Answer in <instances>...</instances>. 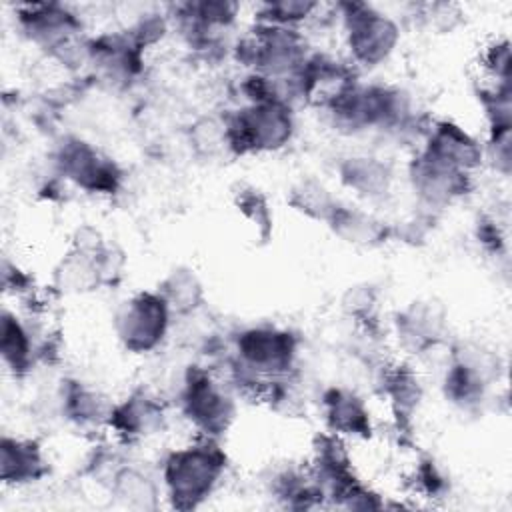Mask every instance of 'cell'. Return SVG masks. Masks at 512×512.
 <instances>
[{"mask_svg": "<svg viewBox=\"0 0 512 512\" xmlns=\"http://www.w3.org/2000/svg\"><path fill=\"white\" fill-rule=\"evenodd\" d=\"M414 486L426 496H438L446 490V476L432 458H422L414 470Z\"/></svg>", "mask_w": 512, "mask_h": 512, "instance_id": "cell-32", "label": "cell"}, {"mask_svg": "<svg viewBox=\"0 0 512 512\" xmlns=\"http://www.w3.org/2000/svg\"><path fill=\"white\" fill-rule=\"evenodd\" d=\"M102 286L96 254H84L74 248L52 270V290L60 296H76Z\"/></svg>", "mask_w": 512, "mask_h": 512, "instance_id": "cell-21", "label": "cell"}, {"mask_svg": "<svg viewBox=\"0 0 512 512\" xmlns=\"http://www.w3.org/2000/svg\"><path fill=\"white\" fill-rule=\"evenodd\" d=\"M342 312L358 322L366 332L372 330V322L376 320V308H378V294L376 288L370 284H358L350 286L340 300Z\"/></svg>", "mask_w": 512, "mask_h": 512, "instance_id": "cell-29", "label": "cell"}, {"mask_svg": "<svg viewBox=\"0 0 512 512\" xmlns=\"http://www.w3.org/2000/svg\"><path fill=\"white\" fill-rule=\"evenodd\" d=\"M52 162L58 176L88 194L110 196L122 186L124 174L120 166L82 138H62L54 150Z\"/></svg>", "mask_w": 512, "mask_h": 512, "instance_id": "cell-7", "label": "cell"}, {"mask_svg": "<svg viewBox=\"0 0 512 512\" xmlns=\"http://www.w3.org/2000/svg\"><path fill=\"white\" fill-rule=\"evenodd\" d=\"M340 182L356 196L380 200L390 192L392 168L376 156H348L338 164Z\"/></svg>", "mask_w": 512, "mask_h": 512, "instance_id": "cell-19", "label": "cell"}, {"mask_svg": "<svg viewBox=\"0 0 512 512\" xmlns=\"http://www.w3.org/2000/svg\"><path fill=\"white\" fill-rule=\"evenodd\" d=\"M188 142L198 158L216 160L224 156H234L230 132L224 114H206L196 118L188 128Z\"/></svg>", "mask_w": 512, "mask_h": 512, "instance_id": "cell-25", "label": "cell"}, {"mask_svg": "<svg viewBox=\"0 0 512 512\" xmlns=\"http://www.w3.org/2000/svg\"><path fill=\"white\" fill-rule=\"evenodd\" d=\"M378 386L380 394L384 396L394 414L396 428L400 430L408 426L424 398V388L418 372L410 364L384 366Z\"/></svg>", "mask_w": 512, "mask_h": 512, "instance_id": "cell-16", "label": "cell"}, {"mask_svg": "<svg viewBox=\"0 0 512 512\" xmlns=\"http://www.w3.org/2000/svg\"><path fill=\"white\" fill-rule=\"evenodd\" d=\"M226 384L206 366H190L184 372L178 402L200 438L218 440L234 420L236 404Z\"/></svg>", "mask_w": 512, "mask_h": 512, "instance_id": "cell-5", "label": "cell"}, {"mask_svg": "<svg viewBox=\"0 0 512 512\" xmlns=\"http://www.w3.org/2000/svg\"><path fill=\"white\" fill-rule=\"evenodd\" d=\"M226 470V454L212 438L172 450L162 466V480L172 506L190 510L200 506L218 486Z\"/></svg>", "mask_w": 512, "mask_h": 512, "instance_id": "cell-2", "label": "cell"}, {"mask_svg": "<svg viewBox=\"0 0 512 512\" xmlns=\"http://www.w3.org/2000/svg\"><path fill=\"white\" fill-rule=\"evenodd\" d=\"M158 294L168 304L172 316H190L204 304V286L188 266H178L158 284Z\"/></svg>", "mask_w": 512, "mask_h": 512, "instance_id": "cell-23", "label": "cell"}, {"mask_svg": "<svg viewBox=\"0 0 512 512\" xmlns=\"http://www.w3.org/2000/svg\"><path fill=\"white\" fill-rule=\"evenodd\" d=\"M326 428L342 438H370L372 418L366 402L350 388L332 386L320 398Z\"/></svg>", "mask_w": 512, "mask_h": 512, "instance_id": "cell-15", "label": "cell"}, {"mask_svg": "<svg viewBox=\"0 0 512 512\" xmlns=\"http://www.w3.org/2000/svg\"><path fill=\"white\" fill-rule=\"evenodd\" d=\"M408 180L424 208H444L470 192L472 180L468 172L446 166L418 152L408 166Z\"/></svg>", "mask_w": 512, "mask_h": 512, "instance_id": "cell-10", "label": "cell"}, {"mask_svg": "<svg viewBox=\"0 0 512 512\" xmlns=\"http://www.w3.org/2000/svg\"><path fill=\"white\" fill-rule=\"evenodd\" d=\"M164 404L146 390H134L122 402L112 404L108 428L122 442H138L150 438L164 428Z\"/></svg>", "mask_w": 512, "mask_h": 512, "instance_id": "cell-14", "label": "cell"}, {"mask_svg": "<svg viewBox=\"0 0 512 512\" xmlns=\"http://www.w3.org/2000/svg\"><path fill=\"white\" fill-rule=\"evenodd\" d=\"M172 312L158 290L138 292L116 310L114 330L120 344L134 354L156 350L168 334Z\"/></svg>", "mask_w": 512, "mask_h": 512, "instance_id": "cell-8", "label": "cell"}, {"mask_svg": "<svg viewBox=\"0 0 512 512\" xmlns=\"http://www.w3.org/2000/svg\"><path fill=\"white\" fill-rule=\"evenodd\" d=\"M28 286H30V276L26 272H22L10 260H4L2 262V288L16 296V294H26L30 290Z\"/></svg>", "mask_w": 512, "mask_h": 512, "instance_id": "cell-33", "label": "cell"}, {"mask_svg": "<svg viewBox=\"0 0 512 512\" xmlns=\"http://www.w3.org/2000/svg\"><path fill=\"white\" fill-rule=\"evenodd\" d=\"M420 152L432 160L468 174L476 170L484 160V146L468 130L452 120L432 122Z\"/></svg>", "mask_w": 512, "mask_h": 512, "instance_id": "cell-13", "label": "cell"}, {"mask_svg": "<svg viewBox=\"0 0 512 512\" xmlns=\"http://www.w3.org/2000/svg\"><path fill=\"white\" fill-rule=\"evenodd\" d=\"M234 56L252 72L270 78H294L310 52L298 28L256 22L250 34L234 46Z\"/></svg>", "mask_w": 512, "mask_h": 512, "instance_id": "cell-3", "label": "cell"}, {"mask_svg": "<svg viewBox=\"0 0 512 512\" xmlns=\"http://www.w3.org/2000/svg\"><path fill=\"white\" fill-rule=\"evenodd\" d=\"M60 404H62V414L82 428L106 426L112 410V404L106 402L104 396L72 380H68L62 386Z\"/></svg>", "mask_w": 512, "mask_h": 512, "instance_id": "cell-22", "label": "cell"}, {"mask_svg": "<svg viewBox=\"0 0 512 512\" xmlns=\"http://www.w3.org/2000/svg\"><path fill=\"white\" fill-rule=\"evenodd\" d=\"M322 6L310 0H278V2H264L256 8V22L298 28L312 20Z\"/></svg>", "mask_w": 512, "mask_h": 512, "instance_id": "cell-28", "label": "cell"}, {"mask_svg": "<svg viewBox=\"0 0 512 512\" xmlns=\"http://www.w3.org/2000/svg\"><path fill=\"white\" fill-rule=\"evenodd\" d=\"M446 326V310L436 300H414L394 318L398 346L412 356H424L438 348L446 338Z\"/></svg>", "mask_w": 512, "mask_h": 512, "instance_id": "cell-11", "label": "cell"}, {"mask_svg": "<svg viewBox=\"0 0 512 512\" xmlns=\"http://www.w3.org/2000/svg\"><path fill=\"white\" fill-rule=\"evenodd\" d=\"M232 200H234L236 210L256 230V236L262 242H266L274 228V214H272L266 194L262 190H258L256 186L242 182L232 188Z\"/></svg>", "mask_w": 512, "mask_h": 512, "instance_id": "cell-27", "label": "cell"}, {"mask_svg": "<svg viewBox=\"0 0 512 512\" xmlns=\"http://www.w3.org/2000/svg\"><path fill=\"white\" fill-rule=\"evenodd\" d=\"M234 156L282 150L294 136L296 122L286 102H254L224 114Z\"/></svg>", "mask_w": 512, "mask_h": 512, "instance_id": "cell-4", "label": "cell"}, {"mask_svg": "<svg viewBox=\"0 0 512 512\" xmlns=\"http://www.w3.org/2000/svg\"><path fill=\"white\" fill-rule=\"evenodd\" d=\"M288 204L302 216L316 220V222H326L338 208V200L332 196V192L318 180L314 178H302L296 182L290 192H288Z\"/></svg>", "mask_w": 512, "mask_h": 512, "instance_id": "cell-26", "label": "cell"}, {"mask_svg": "<svg viewBox=\"0 0 512 512\" xmlns=\"http://www.w3.org/2000/svg\"><path fill=\"white\" fill-rule=\"evenodd\" d=\"M94 76L114 88L130 86L144 68V48L126 32H106L90 38V60Z\"/></svg>", "mask_w": 512, "mask_h": 512, "instance_id": "cell-9", "label": "cell"}, {"mask_svg": "<svg viewBox=\"0 0 512 512\" xmlns=\"http://www.w3.org/2000/svg\"><path fill=\"white\" fill-rule=\"evenodd\" d=\"M344 40L352 66L376 68L384 64L400 42L398 22L366 2H340Z\"/></svg>", "mask_w": 512, "mask_h": 512, "instance_id": "cell-6", "label": "cell"}, {"mask_svg": "<svg viewBox=\"0 0 512 512\" xmlns=\"http://www.w3.org/2000/svg\"><path fill=\"white\" fill-rule=\"evenodd\" d=\"M22 34L68 70H80L90 60V38L84 36L80 18L64 4L36 2L16 8Z\"/></svg>", "mask_w": 512, "mask_h": 512, "instance_id": "cell-1", "label": "cell"}, {"mask_svg": "<svg viewBox=\"0 0 512 512\" xmlns=\"http://www.w3.org/2000/svg\"><path fill=\"white\" fill-rule=\"evenodd\" d=\"M0 354L4 366L16 376H26L38 360V344L30 326L10 312L8 308L0 314Z\"/></svg>", "mask_w": 512, "mask_h": 512, "instance_id": "cell-18", "label": "cell"}, {"mask_svg": "<svg viewBox=\"0 0 512 512\" xmlns=\"http://www.w3.org/2000/svg\"><path fill=\"white\" fill-rule=\"evenodd\" d=\"M482 68L490 76V84H510V44L494 40L482 52Z\"/></svg>", "mask_w": 512, "mask_h": 512, "instance_id": "cell-30", "label": "cell"}, {"mask_svg": "<svg viewBox=\"0 0 512 512\" xmlns=\"http://www.w3.org/2000/svg\"><path fill=\"white\" fill-rule=\"evenodd\" d=\"M356 82L354 66L328 54H310L296 74L300 100L322 110H328Z\"/></svg>", "mask_w": 512, "mask_h": 512, "instance_id": "cell-12", "label": "cell"}, {"mask_svg": "<svg viewBox=\"0 0 512 512\" xmlns=\"http://www.w3.org/2000/svg\"><path fill=\"white\" fill-rule=\"evenodd\" d=\"M328 226L340 240L362 248L380 246L392 236V228L386 226V222L378 220L370 212L350 208L344 204H338V208L328 220Z\"/></svg>", "mask_w": 512, "mask_h": 512, "instance_id": "cell-20", "label": "cell"}, {"mask_svg": "<svg viewBox=\"0 0 512 512\" xmlns=\"http://www.w3.org/2000/svg\"><path fill=\"white\" fill-rule=\"evenodd\" d=\"M420 20L436 32H452L462 22V10L450 2H432L418 8Z\"/></svg>", "mask_w": 512, "mask_h": 512, "instance_id": "cell-31", "label": "cell"}, {"mask_svg": "<svg viewBox=\"0 0 512 512\" xmlns=\"http://www.w3.org/2000/svg\"><path fill=\"white\" fill-rule=\"evenodd\" d=\"M110 490L116 500L130 510H156L160 490L156 482L134 466H120L110 480Z\"/></svg>", "mask_w": 512, "mask_h": 512, "instance_id": "cell-24", "label": "cell"}, {"mask_svg": "<svg viewBox=\"0 0 512 512\" xmlns=\"http://www.w3.org/2000/svg\"><path fill=\"white\" fill-rule=\"evenodd\" d=\"M48 474V462L36 440L4 434L0 440V480L22 486Z\"/></svg>", "mask_w": 512, "mask_h": 512, "instance_id": "cell-17", "label": "cell"}]
</instances>
